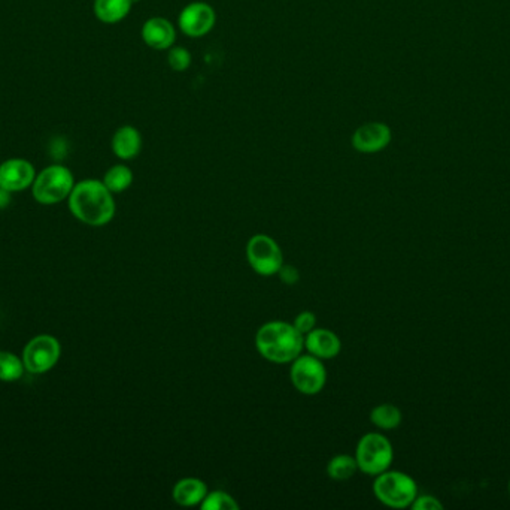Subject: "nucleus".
Segmentation results:
<instances>
[{
	"label": "nucleus",
	"mask_w": 510,
	"mask_h": 510,
	"mask_svg": "<svg viewBox=\"0 0 510 510\" xmlns=\"http://www.w3.org/2000/svg\"><path fill=\"white\" fill-rule=\"evenodd\" d=\"M69 210L88 227H105L115 216L114 193L102 180L87 179L75 183L67 197Z\"/></svg>",
	"instance_id": "f257e3e1"
},
{
	"label": "nucleus",
	"mask_w": 510,
	"mask_h": 510,
	"mask_svg": "<svg viewBox=\"0 0 510 510\" xmlns=\"http://www.w3.org/2000/svg\"><path fill=\"white\" fill-rule=\"evenodd\" d=\"M255 347L269 362L291 364L305 351V336L293 323L270 321L258 328Z\"/></svg>",
	"instance_id": "f03ea898"
},
{
	"label": "nucleus",
	"mask_w": 510,
	"mask_h": 510,
	"mask_svg": "<svg viewBox=\"0 0 510 510\" xmlns=\"http://www.w3.org/2000/svg\"><path fill=\"white\" fill-rule=\"evenodd\" d=\"M373 492L382 505L392 509H405L412 506L418 496V486L409 475L388 468L375 476Z\"/></svg>",
	"instance_id": "7ed1b4c3"
},
{
	"label": "nucleus",
	"mask_w": 510,
	"mask_h": 510,
	"mask_svg": "<svg viewBox=\"0 0 510 510\" xmlns=\"http://www.w3.org/2000/svg\"><path fill=\"white\" fill-rule=\"evenodd\" d=\"M73 188L75 179L71 169L65 165L54 164L36 174L32 184V193L39 204L54 205L67 199Z\"/></svg>",
	"instance_id": "20e7f679"
},
{
	"label": "nucleus",
	"mask_w": 510,
	"mask_h": 510,
	"mask_svg": "<svg viewBox=\"0 0 510 510\" xmlns=\"http://www.w3.org/2000/svg\"><path fill=\"white\" fill-rule=\"evenodd\" d=\"M354 457L357 460L360 472L369 476H377L392 468L394 449L384 434L368 433L358 440Z\"/></svg>",
	"instance_id": "39448f33"
},
{
	"label": "nucleus",
	"mask_w": 510,
	"mask_h": 510,
	"mask_svg": "<svg viewBox=\"0 0 510 510\" xmlns=\"http://www.w3.org/2000/svg\"><path fill=\"white\" fill-rule=\"evenodd\" d=\"M247 259L257 274L272 277L284 265V253L275 238L266 234H255L247 243Z\"/></svg>",
	"instance_id": "423d86ee"
},
{
	"label": "nucleus",
	"mask_w": 510,
	"mask_h": 510,
	"mask_svg": "<svg viewBox=\"0 0 510 510\" xmlns=\"http://www.w3.org/2000/svg\"><path fill=\"white\" fill-rule=\"evenodd\" d=\"M290 379L293 386L301 394L316 395L324 390L327 383V370L323 359L314 355L301 353L291 362Z\"/></svg>",
	"instance_id": "0eeeda50"
},
{
	"label": "nucleus",
	"mask_w": 510,
	"mask_h": 510,
	"mask_svg": "<svg viewBox=\"0 0 510 510\" xmlns=\"http://www.w3.org/2000/svg\"><path fill=\"white\" fill-rule=\"evenodd\" d=\"M60 355L62 346L57 338L53 336H38L32 338L24 349V367L34 375H42L57 364Z\"/></svg>",
	"instance_id": "6e6552de"
},
{
	"label": "nucleus",
	"mask_w": 510,
	"mask_h": 510,
	"mask_svg": "<svg viewBox=\"0 0 510 510\" xmlns=\"http://www.w3.org/2000/svg\"><path fill=\"white\" fill-rule=\"evenodd\" d=\"M217 14L205 2H193L179 12L178 27L188 38H202L214 29Z\"/></svg>",
	"instance_id": "1a4fd4ad"
},
{
	"label": "nucleus",
	"mask_w": 510,
	"mask_h": 510,
	"mask_svg": "<svg viewBox=\"0 0 510 510\" xmlns=\"http://www.w3.org/2000/svg\"><path fill=\"white\" fill-rule=\"evenodd\" d=\"M36 169L34 164L23 158H11L0 164V188L15 193L32 188Z\"/></svg>",
	"instance_id": "9d476101"
},
{
	"label": "nucleus",
	"mask_w": 510,
	"mask_h": 510,
	"mask_svg": "<svg viewBox=\"0 0 510 510\" xmlns=\"http://www.w3.org/2000/svg\"><path fill=\"white\" fill-rule=\"evenodd\" d=\"M392 140V134L390 126L381 121H369L354 132L351 143H353L354 150H357L358 153L373 154L385 150Z\"/></svg>",
	"instance_id": "9b49d317"
},
{
	"label": "nucleus",
	"mask_w": 510,
	"mask_h": 510,
	"mask_svg": "<svg viewBox=\"0 0 510 510\" xmlns=\"http://www.w3.org/2000/svg\"><path fill=\"white\" fill-rule=\"evenodd\" d=\"M141 36L149 49L163 51L175 45L177 29L172 25V21H169L164 17H151L143 23Z\"/></svg>",
	"instance_id": "f8f14e48"
},
{
	"label": "nucleus",
	"mask_w": 510,
	"mask_h": 510,
	"mask_svg": "<svg viewBox=\"0 0 510 510\" xmlns=\"http://www.w3.org/2000/svg\"><path fill=\"white\" fill-rule=\"evenodd\" d=\"M305 349L308 353L329 361L339 357L342 351V342L336 332L327 328H315L305 336Z\"/></svg>",
	"instance_id": "ddd939ff"
},
{
	"label": "nucleus",
	"mask_w": 510,
	"mask_h": 510,
	"mask_svg": "<svg viewBox=\"0 0 510 510\" xmlns=\"http://www.w3.org/2000/svg\"><path fill=\"white\" fill-rule=\"evenodd\" d=\"M142 145L141 132L134 126L130 125L121 126L115 130L112 140H110L112 153L125 162L136 159L142 151Z\"/></svg>",
	"instance_id": "4468645a"
},
{
	"label": "nucleus",
	"mask_w": 510,
	"mask_h": 510,
	"mask_svg": "<svg viewBox=\"0 0 510 510\" xmlns=\"http://www.w3.org/2000/svg\"><path fill=\"white\" fill-rule=\"evenodd\" d=\"M208 492V485L199 477H184L173 486L172 497L177 505L193 507L201 506Z\"/></svg>",
	"instance_id": "2eb2a0df"
},
{
	"label": "nucleus",
	"mask_w": 510,
	"mask_h": 510,
	"mask_svg": "<svg viewBox=\"0 0 510 510\" xmlns=\"http://www.w3.org/2000/svg\"><path fill=\"white\" fill-rule=\"evenodd\" d=\"M134 0H95V19L105 25H117L130 14Z\"/></svg>",
	"instance_id": "dca6fc26"
},
{
	"label": "nucleus",
	"mask_w": 510,
	"mask_h": 510,
	"mask_svg": "<svg viewBox=\"0 0 510 510\" xmlns=\"http://www.w3.org/2000/svg\"><path fill=\"white\" fill-rule=\"evenodd\" d=\"M401 421H403L401 410L397 406L390 405V403L377 406L370 412V422L379 429L390 431V429H399Z\"/></svg>",
	"instance_id": "f3484780"
},
{
	"label": "nucleus",
	"mask_w": 510,
	"mask_h": 510,
	"mask_svg": "<svg viewBox=\"0 0 510 510\" xmlns=\"http://www.w3.org/2000/svg\"><path fill=\"white\" fill-rule=\"evenodd\" d=\"M133 171L125 164L114 165L103 175V184L112 193H123L133 184Z\"/></svg>",
	"instance_id": "a211bd4d"
},
{
	"label": "nucleus",
	"mask_w": 510,
	"mask_h": 510,
	"mask_svg": "<svg viewBox=\"0 0 510 510\" xmlns=\"http://www.w3.org/2000/svg\"><path fill=\"white\" fill-rule=\"evenodd\" d=\"M358 472L357 460L348 453H340L330 460L327 464V475L333 481H348Z\"/></svg>",
	"instance_id": "6ab92c4d"
},
{
	"label": "nucleus",
	"mask_w": 510,
	"mask_h": 510,
	"mask_svg": "<svg viewBox=\"0 0 510 510\" xmlns=\"http://www.w3.org/2000/svg\"><path fill=\"white\" fill-rule=\"evenodd\" d=\"M24 362L11 352H0V381L15 382L24 373Z\"/></svg>",
	"instance_id": "aec40b11"
},
{
	"label": "nucleus",
	"mask_w": 510,
	"mask_h": 510,
	"mask_svg": "<svg viewBox=\"0 0 510 510\" xmlns=\"http://www.w3.org/2000/svg\"><path fill=\"white\" fill-rule=\"evenodd\" d=\"M201 507L203 510H239L240 506L233 496H230L229 492L217 490V491H209L206 494Z\"/></svg>",
	"instance_id": "412c9836"
},
{
	"label": "nucleus",
	"mask_w": 510,
	"mask_h": 510,
	"mask_svg": "<svg viewBox=\"0 0 510 510\" xmlns=\"http://www.w3.org/2000/svg\"><path fill=\"white\" fill-rule=\"evenodd\" d=\"M193 62V56L186 47H171L167 50V65L175 73H186Z\"/></svg>",
	"instance_id": "4be33fe9"
},
{
	"label": "nucleus",
	"mask_w": 510,
	"mask_h": 510,
	"mask_svg": "<svg viewBox=\"0 0 510 510\" xmlns=\"http://www.w3.org/2000/svg\"><path fill=\"white\" fill-rule=\"evenodd\" d=\"M293 325L296 327L297 331L306 336V334H309L312 329L316 328V316L309 310H306V312L297 314Z\"/></svg>",
	"instance_id": "5701e85b"
},
{
	"label": "nucleus",
	"mask_w": 510,
	"mask_h": 510,
	"mask_svg": "<svg viewBox=\"0 0 510 510\" xmlns=\"http://www.w3.org/2000/svg\"><path fill=\"white\" fill-rule=\"evenodd\" d=\"M410 507L414 510H442L444 505L434 496H416Z\"/></svg>",
	"instance_id": "b1692460"
},
{
	"label": "nucleus",
	"mask_w": 510,
	"mask_h": 510,
	"mask_svg": "<svg viewBox=\"0 0 510 510\" xmlns=\"http://www.w3.org/2000/svg\"><path fill=\"white\" fill-rule=\"evenodd\" d=\"M278 275L285 284H296L301 280L299 270H297L296 267H291V265H282Z\"/></svg>",
	"instance_id": "393cba45"
},
{
	"label": "nucleus",
	"mask_w": 510,
	"mask_h": 510,
	"mask_svg": "<svg viewBox=\"0 0 510 510\" xmlns=\"http://www.w3.org/2000/svg\"><path fill=\"white\" fill-rule=\"evenodd\" d=\"M11 203V192L5 190V189L0 188V208H5L10 205Z\"/></svg>",
	"instance_id": "a878e982"
},
{
	"label": "nucleus",
	"mask_w": 510,
	"mask_h": 510,
	"mask_svg": "<svg viewBox=\"0 0 510 510\" xmlns=\"http://www.w3.org/2000/svg\"><path fill=\"white\" fill-rule=\"evenodd\" d=\"M509 491H510V481H509Z\"/></svg>",
	"instance_id": "bb28decb"
}]
</instances>
